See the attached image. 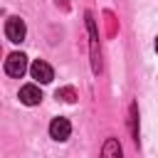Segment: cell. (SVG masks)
<instances>
[{
	"label": "cell",
	"mask_w": 158,
	"mask_h": 158,
	"mask_svg": "<svg viewBox=\"0 0 158 158\" xmlns=\"http://www.w3.org/2000/svg\"><path fill=\"white\" fill-rule=\"evenodd\" d=\"M5 72L15 79H20L25 72H27V57L22 52H12L7 59H5Z\"/></svg>",
	"instance_id": "6da1fadb"
},
{
	"label": "cell",
	"mask_w": 158,
	"mask_h": 158,
	"mask_svg": "<svg viewBox=\"0 0 158 158\" xmlns=\"http://www.w3.org/2000/svg\"><path fill=\"white\" fill-rule=\"evenodd\" d=\"M5 35H7V40L10 42H22L25 40V35H27V27H25V20H20V17H7V22H5Z\"/></svg>",
	"instance_id": "7a4b0ae2"
},
{
	"label": "cell",
	"mask_w": 158,
	"mask_h": 158,
	"mask_svg": "<svg viewBox=\"0 0 158 158\" xmlns=\"http://www.w3.org/2000/svg\"><path fill=\"white\" fill-rule=\"evenodd\" d=\"M30 74H32V79H37L40 84H49V81L54 79V72H52V67H49L44 59H35L32 67H30Z\"/></svg>",
	"instance_id": "3957f363"
},
{
	"label": "cell",
	"mask_w": 158,
	"mask_h": 158,
	"mask_svg": "<svg viewBox=\"0 0 158 158\" xmlns=\"http://www.w3.org/2000/svg\"><path fill=\"white\" fill-rule=\"evenodd\" d=\"M69 133H72V123H69V118H64V116L52 118V123H49V136H52L54 141H67Z\"/></svg>",
	"instance_id": "277c9868"
},
{
	"label": "cell",
	"mask_w": 158,
	"mask_h": 158,
	"mask_svg": "<svg viewBox=\"0 0 158 158\" xmlns=\"http://www.w3.org/2000/svg\"><path fill=\"white\" fill-rule=\"evenodd\" d=\"M20 101H22L25 106H37V104L42 101L40 86H37V84H25V86L20 89Z\"/></svg>",
	"instance_id": "5b68a950"
},
{
	"label": "cell",
	"mask_w": 158,
	"mask_h": 158,
	"mask_svg": "<svg viewBox=\"0 0 158 158\" xmlns=\"http://www.w3.org/2000/svg\"><path fill=\"white\" fill-rule=\"evenodd\" d=\"M57 99H62V101H67V104H74V101H77V91H74L72 86L57 89Z\"/></svg>",
	"instance_id": "8992f818"
},
{
	"label": "cell",
	"mask_w": 158,
	"mask_h": 158,
	"mask_svg": "<svg viewBox=\"0 0 158 158\" xmlns=\"http://www.w3.org/2000/svg\"><path fill=\"white\" fill-rule=\"evenodd\" d=\"M104 156H121V146L116 138H109L106 146H104Z\"/></svg>",
	"instance_id": "52a82bcc"
},
{
	"label": "cell",
	"mask_w": 158,
	"mask_h": 158,
	"mask_svg": "<svg viewBox=\"0 0 158 158\" xmlns=\"http://www.w3.org/2000/svg\"><path fill=\"white\" fill-rule=\"evenodd\" d=\"M156 52H158V40H156Z\"/></svg>",
	"instance_id": "ba28073f"
}]
</instances>
